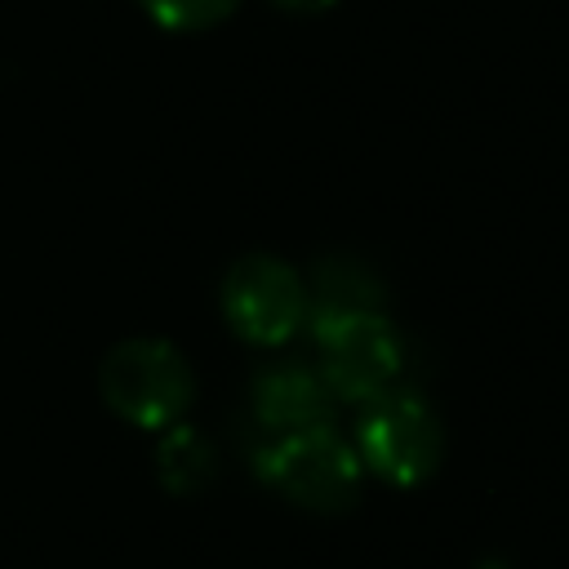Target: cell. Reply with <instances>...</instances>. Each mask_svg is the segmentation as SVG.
<instances>
[{"instance_id":"cell-1","label":"cell","mask_w":569,"mask_h":569,"mask_svg":"<svg viewBox=\"0 0 569 569\" xmlns=\"http://www.w3.org/2000/svg\"><path fill=\"white\" fill-rule=\"evenodd\" d=\"M258 476L293 507L320 516H338L356 507L365 489V462L333 422L267 436L258 449Z\"/></svg>"},{"instance_id":"cell-10","label":"cell","mask_w":569,"mask_h":569,"mask_svg":"<svg viewBox=\"0 0 569 569\" xmlns=\"http://www.w3.org/2000/svg\"><path fill=\"white\" fill-rule=\"evenodd\" d=\"M276 9H284V13H325V9H333L338 0H271Z\"/></svg>"},{"instance_id":"cell-3","label":"cell","mask_w":569,"mask_h":569,"mask_svg":"<svg viewBox=\"0 0 569 569\" xmlns=\"http://www.w3.org/2000/svg\"><path fill=\"white\" fill-rule=\"evenodd\" d=\"M356 453L365 471L396 489H413L436 476L445 458V427L431 400L413 387H387L356 413Z\"/></svg>"},{"instance_id":"cell-11","label":"cell","mask_w":569,"mask_h":569,"mask_svg":"<svg viewBox=\"0 0 569 569\" xmlns=\"http://www.w3.org/2000/svg\"><path fill=\"white\" fill-rule=\"evenodd\" d=\"M480 569H507V565H498V560H489V565H480Z\"/></svg>"},{"instance_id":"cell-4","label":"cell","mask_w":569,"mask_h":569,"mask_svg":"<svg viewBox=\"0 0 569 569\" xmlns=\"http://www.w3.org/2000/svg\"><path fill=\"white\" fill-rule=\"evenodd\" d=\"M222 320L253 347H284L307 329V284L276 253H244L222 276Z\"/></svg>"},{"instance_id":"cell-2","label":"cell","mask_w":569,"mask_h":569,"mask_svg":"<svg viewBox=\"0 0 569 569\" xmlns=\"http://www.w3.org/2000/svg\"><path fill=\"white\" fill-rule=\"evenodd\" d=\"M98 391L116 418L142 431H164L191 409L196 373L169 338H124L102 356Z\"/></svg>"},{"instance_id":"cell-7","label":"cell","mask_w":569,"mask_h":569,"mask_svg":"<svg viewBox=\"0 0 569 569\" xmlns=\"http://www.w3.org/2000/svg\"><path fill=\"white\" fill-rule=\"evenodd\" d=\"M360 311H382L378 276L360 258H347V253L320 258L307 276V329L316 333V329L360 316Z\"/></svg>"},{"instance_id":"cell-5","label":"cell","mask_w":569,"mask_h":569,"mask_svg":"<svg viewBox=\"0 0 569 569\" xmlns=\"http://www.w3.org/2000/svg\"><path fill=\"white\" fill-rule=\"evenodd\" d=\"M311 338H316V373L325 378L333 400L365 405L369 396L396 387L405 369V342L382 311L333 320Z\"/></svg>"},{"instance_id":"cell-6","label":"cell","mask_w":569,"mask_h":569,"mask_svg":"<svg viewBox=\"0 0 569 569\" xmlns=\"http://www.w3.org/2000/svg\"><path fill=\"white\" fill-rule=\"evenodd\" d=\"M333 405L338 400L329 396L316 365H302V360H271L249 382V409H253V422L262 427V436L320 427V422H329Z\"/></svg>"},{"instance_id":"cell-9","label":"cell","mask_w":569,"mask_h":569,"mask_svg":"<svg viewBox=\"0 0 569 569\" xmlns=\"http://www.w3.org/2000/svg\"><path fill=\"white\" fill-rule=\"evenodd\" d=\"M151 22L164 31H209L218 27L240 0H138Z\"/></svg>"},{"instance_id":"cell-8","label":"cell","mask_w":569,"mask_h":569,"mask_svg":"<svg viewBox=\"0 0 569 569\" xmlns=\"http://www.w3.org/2000/svg\"><path fill=\"white\" fill-rule=\"evenodd\" d=\"M156 476L169 493H204L218 476V449L191 422H173L156 440Z\"/></svg>"}]
</instances>
